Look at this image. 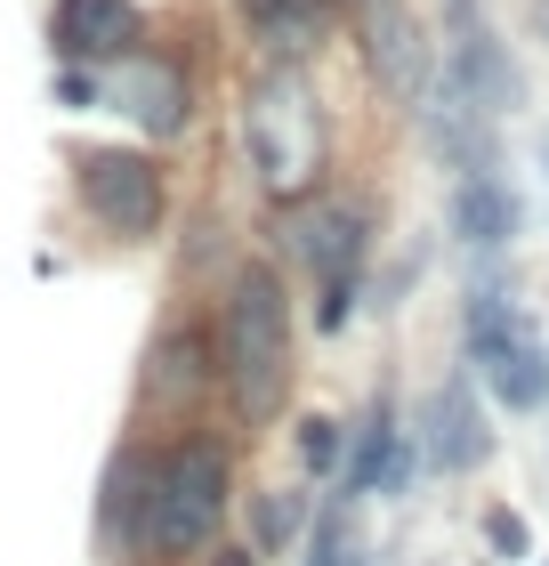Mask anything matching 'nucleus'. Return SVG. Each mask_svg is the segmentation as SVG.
<instances>
[{"instance_id":"nucleus-1","label":"nucleus","mask_w":549,"mask_h":566,"mask_svg":"<svg viewBox=\"0 0 549 566\" xmlns=\"http://www.w3.org/2000/svg\"><path fill=\"white\" fill-rule=\"evenodd\" d=\"M243 163L275 211L324 195V97L299 57H267L243 90Z\"/></svg>"},{"instance_id":"nucleus-2","label":"nucleus","mask_w":549,"mask_h":566,"mask_svg":"<svg viewBox=\"0 0 549 566\" xmlns=\"http://www.w3.org/2000/svg\"><path fill=\"white\" fill-rule=\"evenodd\" d=\"M292 356H299V332H292V292L267 260H243L226 275V307H219V380L234 389L251 421L283 413L292 397Z\"/></svg>"},{"instance_id":"nucleus-3","label":"nucleus","mask_w":549,"mask_h":566,"mask_svg":"<svg viewBox=\"0 0 549 566\" xmlns=\"http://www.w3.org/2000/svg\"><path fill=\"white\" fill-rule=\"evenodd\" d=\"M234 510V453L219 437H178L154 461V510H146V534H138V558L154 566H187L219 543Z\"/></svg>"},{"instance_id":"nucleus-4","label":"nucleus","mask_w":549,"mask_h":566,"mask_svg":"<svg viewBox=\"0 0 549 566\" xmlns=\"http://www.w3.org/2000/svg\"><path fill=\"white\" fill-rule=\"evenodd\" d=\"M73 195H82L89 227H106L122 243L162 235V219H170V178L146 146H82L73 154Z\"/></svg>"},{"instance_id":"nucleus-5","label":"nucleus","mask_w":549,"mask_h":566,"mask_svg":"<svg viewBox=\"0 0 549 566\" xmlns=\"http://www.w3.org/2000/svg\"><path fill=\"white\" fill-rule=\"evenodd\" d=\"M356 33H363V65H372V82L388 106H421L436 90V41L421 33V17H412V0H356Z\"/></svg>"},{"instance_id":"nucleus-6","label":"nucleus","mask_w":549,"mask_h":566,"mask_svg":"<svg viewBox=\"0 0 549 566\" xmlns=\"http://www.w3.org/2000/svg\"><path fill=\"white\" fill-rule=\"evenodd\" d=\"M421 461L436 478H477L493 461V413H485V380L477 373H444L421 405Z\"/></svg>"},{"instance_id":"nucleus-7","label":"nucleus","mask_w":549,"mask_h":566,"mask_svg":"<svg viewBox=\"0 0 549 566\" xmlns=\"http://www.w3.org/2000/svg\"><path fill=\"white\" fill-rule=\"evenodd\" d=\"M412 461H421V429H404L397 413V397L372 389V405H363V421H356V446H348V478H339V494L348 502H404V485H412Z\"/></svg>"},{"instance_id":"nucleus-8","label":"nucleus","mask_w":549,"mask_h":566,"mask_svg":"<svg viewBox=\"0 0 549 566\" xmlns=\"http://www.w3.org/2000/svg\"><path fill=\"white\" fill-rule=\"evenodd\" d=\"M49 49H57V65H129L146 49V9L138 0H57Z\"/></svg>"},{"instance_id":"nucleus-9","label":"nucleus","mask_w":549,"mask_h":566,"mask_svg":"<svg viewBox=\"0 0 549 566\" xmlns=\"http://www.w3.org/2000/svg\"><path fill=\"white\" fill-rule=\"evenodd\" d=\"M292 260L331 283V275H363V260H372V211H363L356 195H316L292 211Z\"/></svg>"},{"instance_id":"nucleus-10","label":"nucleus","mask_w":549,"mask_h":566,"mask_svg":"<svg viewBox=\"0 0 549 566\" xmlns=\"http://www.w3.org/2000/svg\"><path fill=\"white\" fill-rule=\"evenodd\" d=\"M412 114H421V138H429V154H436L453 178L502 170V114H485L477 97H461L444 73H436V90H429Z\"/></svg>"},{"instance_id":"nucleus-11","label":"nucleus","mask_w":549,"mask_h":566,"mask_svg":"<svg viewBox=\"0 0 549 566\" xmlns=\"http://www.w3.org/2000/svg\"><path fill=\"white\" fill-rule=\"evenodd\" d=\"M114 114H129L154 146H170V138H187L194 130V82H187V65L178 57H129L114 73Z\"/></svg>"},{"instance_id":"nucleus-12","label":"nucleus","mask_w":549,"mask_h":566,"mask_svg":"<svg viewBox=\"0 0 549 566\" xmlns=\"http://www.w3.org/2000/svg\"><path fill=\"white\" fill-rule=\"evenodd\" d=\"M444 82H453L461 97H477L485 114H517V106H526V73H517L509 41L493 33V17L444 33Z\"/></svg>"},{"instance_id":"nucleus-13","label":"nucleus","mask_w":549,"mask_h":566,"mask_svg":"<svg viewBox=\"0 0 549 566\" xmlns=\"http://www.w3.org/2000/svg\"><path fill=\"white\" fill-rule=\"evenodd\" d=\"M444 227L468 260H502V251L526 235V195L509 187L502 170H477V178H453V202H444Z\"/></svg>"},{"instance_id":"nucleus-14","label":"nucleus","mask_w":549,"mask_h":566,"mask_svg":"<svg viewBox=\"0 0 549 566\" xmlns=\"http://www.w3.org/2000/svg\"><path fill=\"white\" fill-rule=\"evenodd\" d=\"M211 373H219V332H202V324H170L162 340L146 348L138 389H146V405H187V397L211 389Z\"/></svg>"},{"instance_id":"nucleus-15","label":"nucleus","mask_w":549,"mask_h":566,"mask_svg":"<svg viewBox=\"0 0 549 566\" xmlns=\"http://www.w3.org/2000/svg\"><path fill=\"white\" fill-rule=\"evenodd\" d=\"M468 373H477L485 397L509 405V413H541V405H549V348H541V332H534V340H517V348L468 356Z\"/></svg>"},{"instance_id":"nucleus-16","label":"nucleus","mask_w":549,"mask_h":566,"mask_svg":"<svg viewBox=\"0 0 549 566\" xmlns=\"http://www.w3.org/2000/svg\"><path fill=\"white\" fill-rule=\"evenodd\" d=\"M154 446H122L114 453V470H106V534L122 551H138V534H146V510H154Z\"/></svg>"},{"instance_id":"nucleus-17","label":"nucleus","mask_w":549,"mask_h":566,"mask_svg":"<svg viewBox=\"0 0 549 566\" xmlns=\"http://www.w3.org/2000/svg\"><path fill=\"white\" fill-rule=\"evenodd\" d=\"M243 24L267 41V57H307L331 24V0H234Z\"/></svg>"},{"instance_id":"nucleus-18","label":"nucleus","mask_w":549,"mask_h":566,"mask_svg":"<svg viewBox=\"0 0 549 566\" xmlns=\"http://www.w3.org/2000/svg\"><path fill=\"white\" fill-rule=\"evenodd\" d=\"M307 526H316V494H299V485H267V494H251V551L258 558H283Z\"/></svg>"},{"instance_id":"nucleus-19","label":"nucleus","mask_w":549,"mask_h":566,"mask_svg":"<svg viewBox=\"0 0 549 566\" xmlns=\"http://www.w3.org/2000/svg\"><path fill=\"white\" fill-rule=\"evenodd\" d=\"M348 494H331L324 510H316V526H307V558L299 566H380V551L356 534V518H348Z\"/></svg>"},{"instance_id":"nucleus-20","label":"nucleus","mask_w":549,"mask_h":566,"mask_svg":"<svg viewBox=\"0 0 549 566\" xmlns=\"http://www.w3.org/2000/svg\"><path fill=\"white\" fill-rule=\"evenodd\" d=\"M348 446H356V429L331 421V413H307V421L292 429V453H299L307 478H348Z\"/></svg>"},{"instance_id":"nucleus-21","label":"nucleus","mask_w":549,"mask_h":566,"mask_svg":"<svg viewBox=\"0 0 549 566\" xmlns=\"http://www.w3.org/2000/svg\"><path fill=\"white\" fill-rule=\"evenodd\" d=\"M485 551L502 558V566H526V558H534V526L517 518L509 502H493V510H485Z\"/></svg>"},{"instance_id":"nucleus-22","label":"nucleus","mask_w":549,"mask_h":566,"mask_svg":"<svg viewBox=\"0 0 549 566\" xmlns=\"http://www.w3.org/2000/svg\"><path fill=\"white\" fill-rule=\"evenodd\" d=\"M356 300H363V275H331V283H316V332H339L356 316Z\"/></svg>"},{"instance_id":"nucleus-23","label":"nucleus","mask_w":549,"mask_h":566,"mask_svg":"<svg viewBox=\"0 0 549 566\" xmlns=\"http://www.w3.org/2000/svg\"><path fill=\"white\" fill-rule=\"evenodd\" d=\"M49 97H57L65 114H89V106H97V65H57V82H49Z\"/></svg>"},{"instance_id":"nucleus-24","label":"nucleus","mask_w":549,"mask_h":566,"mask_svg":"<svg viewBox=\"0 0 549 566\" xmlns=\"http://www.w3.org/2000/svg\"><path fill=\"white\" fill-rule=\"evenodd\" d=\"M534 41L549 49V0H534Z\"/></svg>"},{"instance_id":"nucleus-25","label":"nucleus","mask_w":549,"mask_h":566,"mask_svg":"<svg viewBox=\"0 0 549 566\" xmlns=\"http://www.w3.org/2000/svg\"><path fill=\"white\" fill-rule=\"evenodd\" d=\"M541 170H549V138H541Z\"/></svg>"},{"instance_id":"nucleus-26","label":"nucleus","mask_w":549,"mask_h":566,"mask_svg":"<svg viewBox=\"0 0 549 566\" xmlns=\"http://www.w3.org/2000/svg\"><path fill=\"white\" fill-rule=\"evenodd\" d=\"M541 566H549V558H541Z\"/></svg>"}]
</instances>
